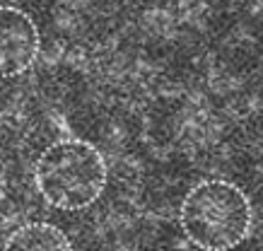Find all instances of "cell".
Returning a JSON list of instances; mask_svg holds the SVG:
<instances>
[{"mask_svg": "<svg viewBox=\"0 0 263 251\" xmlns=\"http://www.w3.org/2000/svg\"><path fill=\"white\" fill-rule=\"evenodd\" d=\"M39 194L61 210H82L99 198L106 184V164L97 147L68 138L46 147L34 167Z\"/></svg>", "mask_w": 263, "mask_h": 251, "instance_id": "obj_1", "label": "cell"}, {"mask_svg": "<svg viewBox=\"0 0 263 251\" xmlns=\"http://www.w3.org/2000/svg\"><path fill=\"white\" fill-rule=\"evenodd\" d=\"M181 227L198 249H234L251 229V203L239 186L210 179L193 186L183 198Z\"/></svg>", "mask_w": 263, "mask_h": 251, "instance_id": "obj_2", "label": "cell"}, {"mask_svg": "<svg viewBox=\"0 0 263 251\" xmlns=\"http://www.w3.org/2000/svg\"><path fill=\"white\" fill-rule=\"evenodd\" d=\"M3 251H72L68 237L46 222H27L8 237Z\"/></svg>", "mask_w": 263, "mask_h": 251, "instance_id": "obj_4", "label": "cell"}, {"mask_svg": "<svg viewBox=\"0 0 263 251\" xmlns=\"http://www.w3.org/2000/svg\"><path fill=\"white\" fill-rule=\"evenodd\" d=\"M39 56V29L27 12L0 8V78H15Z\"/></svg>", "mask_w": 263, "mask_h": 251, "instance_id": "obj_3", "label": "cell"}]
</instances>
